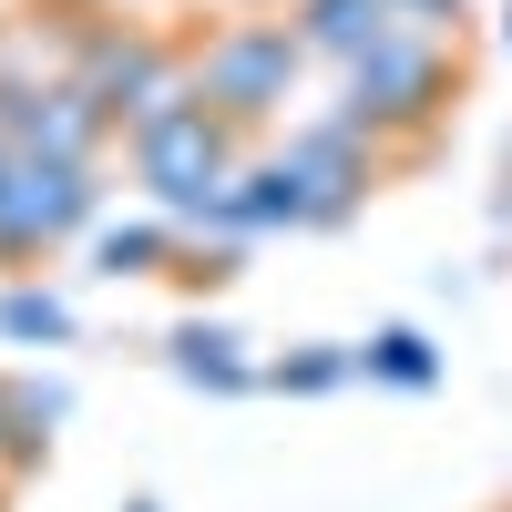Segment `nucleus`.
<instances>
[{
  "label": "nucleus",
  "instance_id": "22",
  "mask_svg": "<svg viewBox=\"0 0 512 512\" xmlns=\"http://www.w3.org/2000/svg\"><path fill=\"white\" fill-rule=\"evenodd\" d=\"M502 41H512V11H502Z\"/></svg>",
  "mask_w": 512,
  "mask_h": 512
},
{
  "label": "nucleus",
  "instance_id": "21",
  "mask_svg": "<svg viewBox=\"0 0 512 512\" xmlns=\"http://www.w3.org/2000/svg\"><path fill=\"white\" fill-rule=\"evenodd\" d=\"M123 512H154V502H123Z\"/></svg>",
  "mask_w": 512,
  "mask_h": 512
},
{
  "label": "nucleus",
  "instance_id": "1",
  "mask_svg": "<svg viewBox=\"0 0 512 512\" xmlns=\"http://www.w3.org/2000/svg\"><path fill=\"white\" fill-rule=\"evenodd\" d=\"M451 93H461V41L441 21H400L379 52L349 62V103L338 113L379 144V134H431V123L451 113Z\"/></svg>",
  "mask_w": 512,
  "mask_h": 512
},
{
  "label": "nucleus",
  "instance_id": "15",
  "mask_svg": "<svg viewBox=\"0 0 512 512\" xmlns=\"http://www.w3.org/2000/svg\"><path fill=\"white\" fill-rule=\"evenodd\" d=\"M226 11H236V21H267V11H287V0H226Z\"/></svg>",
  "mask_w": 512,
  "mask_h": 512
},
{
  "label": "nucleus",
  "instance_id": "12",
  "mask_svg": "<svg viewBox=\"0 0 512 512\" xmlns=\"http://www.w3.org/2000/svg\"><path fill=\"white\" fill-rule=\"evenodd\" d=\"M359 379H379V390H431L441 379V349L420 328H379L369 349H359Z\"/></svg>",
  "mask_w": 512,
  "mask_h": 512
},
{
  "label": "nucleus",
  "instance_id": "13",
  "mask_svg": "<svg viewBox=\"0 0 512 512\" xmlns=\"http://www.w3.org/2000/svg\"><path fill=\"white\" fill-rule=\"evenodd\" d=\"M0 338H11V349H62L72 308H62L52 287H0Z\"/></svg>",
  "mask_w": 512,
  "mask_h": 512
},
{
  "label": "nucleus",
  "instance_id": "9",
  "mask_svg": "<svg viewBox=\"0 0 512 512\" xmlns=\"http://www.w3.org/2000/svg\"><path fill=\"white\" fill-rule=\"evenodd\" d=\"M164 359H175V379H195V390H216V400L267 390V359H246V338L216 328V318H185L175 338H164Z\"/></svg>",
  "mask_w": 512,
  "mask_h": 512
},
{
  "label": "nucleus",
  "instance_id": "7",
  "mask_svg": "<svg viewBox=\"0 0 512 512\" xmlns=\"http://www.w3.org/2000/svg\"><path fill=\"white\" fill-rule=\"evenodd\" d=\"M267 226H297V195H287V164H236V185L195 216V236H216V246H246V236H267Z\"/></svg>",
  "mask_w": 512,
  "mask_h": 512
},
{
  "label": "nucleus",
  "instance_id": "10",
  "mask_svg": "<svg viewBox=\"0 0 512 512\" xmlns=\"http://www.w3.org/2000/svg\"><path fill=\"white\" fill-rule=\"evenodd\" d=\"M185 226L175 216H134V226H93V267L103 277H175Z\"/></svg>",
  "mask_w": 512,
  "mask_h": 512
},
{
  "label": "nucleus",
  "instance_id": "20",
  "mask_svg": "<svg viewBox=\"0 0 512 512\" xmlns=\"http://www.w3.org/2000/svg\"><path fill=\"white\" fill-rule=\"evenodd\" d=\"M0 502H11V472H0Z\"/></svg>",
  "mask_w": 512,
  "mask_h": 512
},
{
  "label": "nucleus",
  "instance_id": "11",
  "mask_svg": "<svg viewBox=\"0 0 512 512\" xmlns=\"http://www.w3.org/2000/svg\"><path fill=\"white\" fill-rule=\"evenodd\" d=\"M52 420H62V390L11 379V410H0V472H41V461H52Z\"/></svg>",
  "mask_w": 512,
  "mask_h": 512
},
{
  "label": "nucleus",
  "instance_id": "6",
  "mask_svg": "<svg viewBox=\"0 0 512 512\" xmlns=\"http://www.w3.org/2000/svg\"><path fill=\"white\" fill-rule=\"evenodd\" d=\"M287 164V195H297V226H349L369 185H379V144L359 134L349 113H328V123H297V134L277 144Z\"/></svg>",
  "mask_w": 512,
  "mask_h": 512
},
{
  "label": "nucleus",
  "instance_id": "4",
  "mask_svg": "<svg viewBox=\"0 0 512 512\" xmlns=\"http://www.w3.org/2000/svg\"><path fill=\"white\" fill-rule=\"evenodd\" d=\"M123 154H134V175L154 185V205L175 226H195L205 205H216L226 185H236V123L226 113H205V103H175V113H154V123H134L123 134Z\"/></svg>",
  "mask_w": 512,
  "mask_h": 512
},
{
  "label": "nucleus",
  "instance_id": "18",
  "mask_svg": "<svg viewBox=\"0 0 512 512\" xmlns=\"http://www.w3.org/2000/svg\"><path fill=\"white\" fill-rule=\"evenodd\" d=\"M0 410H11V379H0Z\"/></svg>",
  "mask_w": 512,
  "mask_h": 512
},
{
  "label": "nucleus",
  "instance_id": "17",
  "mask_svg": "<svg viewBox=\"0 0 512 512\" xmlns=\"http://www.w3.org/2000/svg\"><path fill=\"white\" fill-rule=\"evenodd\" d=\"M11 164H21V144H11V134H0V185H11Z\"/></svg>",
  "mask_w": 512,
  "mask_h": 512
},
{
  "label": "nucleus",
  "instance_id": "8",
  "mask_svg": "<svg viewBox=\"0 0 512 512\" xmlns=\"http://www.w3.org/2000/svg\"><path fill=\"white\" fill-rule=\"evenodd\" d=\"M410 11H400V0H297V41H308V52L318 62H338V72H349L359 52H379V41H390Z\"/></svg>",
  "mask_w": 512,
  "mask_h": 512
},
{
  "label": "nucleus",
  "instance_id": "19",
  "mask_svg": "<svg viewBox=\"0 0 512 512\" xmlns=\"http://www.w3.org/2000/svg\"><path fill=\"white\" fill-rule=\"evenodd\" d=\"M93 11H123V0H93Z\"/></svg>",
  "mask_w": 512,
  "mask_h": 512
},
{
  "label": "nucleus",
  "instance_id": "3",
  "mask_svg": "<svg viewBox=\"0 0 512 512\" xmlns=\"http://www.w3.org/2000/svg\"><path fill=\"white\" fill-rule=\"evenodd\" d=\"M72 82L113 113V134H134V123L195 103L185 52H175V41H154V31H134L123 11H93V31H82V52H72Z\"/></svg>",
  "mask_w": 512,
  "mask_h": 512
},
{
  "label": "nucleus",
  "instance_id": "14",
  "mask_svg": "<svg viewBox=\"0 0 512 512\" xmlns=\"http://www.w3.org/2000/svg\"><path fill=\"white\" fill-rule=\"evenodd\" d=\"M338 379H359V349H297V359H267V390H297V400L338 390Z\"/></svg>",
  "mask_w": 512,
  "mask_h": 512
},
{
  "label": "nucleus",
  "instance_id": "2",
  "mask_svg": "<svg viewBox=\"0 0 512 512\" xmlns=\"http://www.w3.org/2000/svg\"><path fill=\"white\" fill-rule=\"evenodd\" d=\"M297 62H308V41H297L287 21H226V31H205L195 52H185L195 103H205V113H226L236 134H256V123H277V113H287Z\"/></svg>",
  "mask_w": 512,
  "mask_h": 512
},
{
  "label": "nucleus",
  "instance_id": "23",
  "mask_svg": "<svg viewBox=\"0 0 512 512\" xmlns=\"http://www.w3.org/2000/svg\"><path fill=\"white\" fill-rule=\"evenodd\" d=\"M502 226H512V205H502Z\"/></svg>",
  "mask_w": 512,
  "mask_h": 512
},
{
  "label": "nucleus",
  "instance_id": "16",
  "mask_svg": "<svg viewBox=\"0 0 512 512\" xmlns=\"http://www.w3.org/2000/svg\"><path fill=\"white\" fill-rule=\"evenodd\" d=\"M400 11H410V21H431V11H451V21H461V0H400Z\"/></svg>",
  "mask_w": 512,
  "mask_h": 512
},
{
  "label": "nucleus",
  "instance_id": "5",
  "mask_svg": "<svg viewBox=\"0 0 512 512\" xmlns=\"http://www.w3.org/2000/svg\"><path fill=\"white\" fill-rule=\"evenodd\" d=\"M93 216H103L93 164L21 154V164H11V185H0V267H21V256H52L62 236H93Z\"/></svg>",
  "mask_w": 512,
  "mask_h": 512
}]
</instances>
